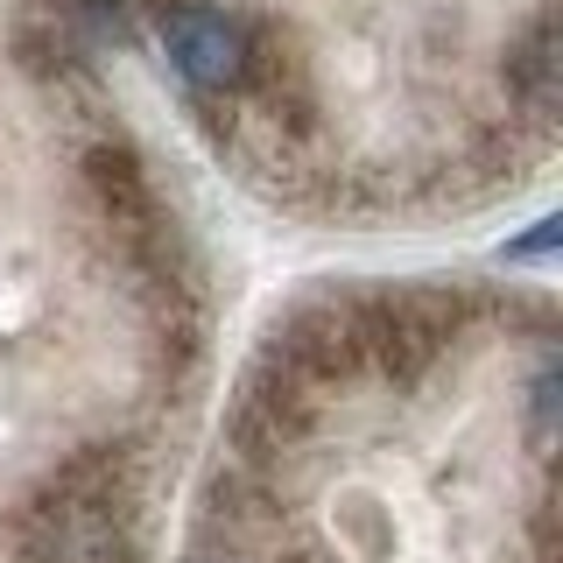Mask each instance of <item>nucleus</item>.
<instances>
[{"mask_svg":"<svg viewBox=\"0 0 563 563\" xmlns=\"http://www.w3.org/2000/svg\"><path fill=\"white\" fill-rule=\"evenodd\" d=\"M451 331H457V296H437V289H395V296H366L360 303L366 366L387 380H422L444 360Z\"/></svg>","mask_w":563,"mask_h":563,"instance_id":"nucleus-2","label":"nucleus"},{"mask_svg":"<svg viewBox=\"0 0 563 563\" xmlns=\"http://www.w3.org/2000/svg\"><path fill=\"white\" fill-rule=\"evenodd\" d=\"M550 240H556V219H542V225H536V233H528V240L515 246V254H542V246H550Z\"/></svg>","mask_w":563,"mask_h":563,"instance_id":"nucleus-9","label":"nucleus"},{"mask_svg":"<svg viewBox=\"0 0 563 563\" xmlns=\"http://www.w3.org/2000/svg\"><path fill=\"white\" fill-rule=\"evenodd\" d=\"M22 563H141V472L128 444L64 457L14 515Z\"/></svg>","mask_w":563,"mask_h":563,"instance_id":"nucleus-1","label":"nucleus"},{"mask_svg":"<svg viewBox=\"0 0 563 563\" xmlns=\"http://www.w3.org/2000/svg\"><path fill=\"white\" fill-rule=\"evenodd\" d=\"M148 8H155V14H169V8H176V0H148Z\"/></svg>","mask_w":563,"mask_h":563,"instance_id":"nucleus-10","label":"nucleus"},{"mask_svg":"<svg viewBox=\"0 0 563 563\" xmlns=\"http://www.w3.org/2000/svg\"><path fill=\"white\" fill-rule=\"evenodd\" d=\"M268 352L289 366V374H303L317 395H324V387H339V380H352L366 366L360 303H339V296H324V303H296L268 331Z\"/></svg>","mask_w":563,"mask_h":563,"instance_id":"nucleus-3","label":"nucleus"},{"mask_svg":"<svg viewBox=\"0 0 563 563\" xmlns=\"http://www.w3.org/2000/svg\"><path fill=\"white\" fill-rule=\"evenodd\" d=\"M536 444L542 451L556 444V366H542V374H536Z\"/></svg>","mask_w":563,"mask_h":563,"instance_id":"nucleus-8","label":"nucleus"},{"mask_svg":"<svg viewBox=\"0 0 563 563\" xmlns=\"http://www.w3.org/2000/svg\"><path fill=\"white\" fill-rule=\"evenodd\" d=\"M163 49L198 92H240L246 78V22L225 8H205V0H176L163 14Z\"/></svg>","mask_w":563,"mask_h":563,"instance_id":"nucleus-5","label":"nucleus"},{"mask_svg":"<svg viewBox=\"0 0 563 563\" xmlns=\"http://www.w3.org/2000/svg\"><path fill=\"white\" fill-rule=\"evenodd\" d=\"M317 422V387L303 374H289V366L275 360V352H261L254 374L240 380V409H233V437L246 457H282L289 444H303Z\"/></svg>","mask_w":563,"mask_h":563,"instance_id":"nucleus-4","label":"nucleus"},{"mask_svg":"<svg viewBox=\"0 0 563 563\" xmlns=\"http://www.w3.org/2000/svg\"><path fill=\"white\" fill-rule=\"evenodd\" d=\"M128 8H134V0H64V14L78 29H120V22H128Z\"/></svg>","mask_w":563,"mask_h":563,"instance_id":"nucleus-7","label":"nucleus"},{"mask_svg":"<svg viewBox=\"0 0 563 563\" xmlns=\"http://www.w3.org/2000/svg\"><path fill=\"white\" fill-rule=\"evenodd\" d=\"M507 92L528 120H556L563 92V57H556V14H536L515 43H507Z\"/></svg>","mask_w":563,"mask_h":563,"instance_id":"nucleus-6","label":"nucleus"}]
</instances>
